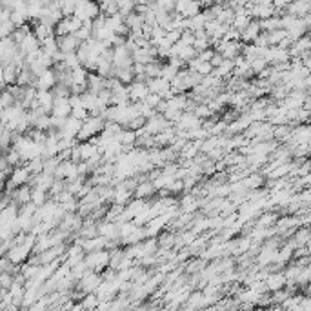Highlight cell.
Masks as SVG:
<instances>
[{
    "instance_id": "3",
    "label": "cell",
    "mask_w": 311,
    "mask_h": 311,
    "mask_svg": "<svg viewBox=\"0 0 311 311\" xmlns=\"http://www.w3.org/2000/svg\"><path fill=\"white\" fill-rule=\"evenodd\" d=\"M111 260V256L108 251H95L90 256H86V268H93V270H102V268Z\"/></svg>"
},
{
    "instance_id": "6",
    "label": "cell",
    "mask_w": 311,
    "mask_h": 311,
    "mask_svg": "<svg viewBox=\"0 0 311 311\" xmlns=\"http://www.w3.org/2000/svg\"><path fill=\"white\" fill-rule=\"evenodd\" d=\"M82 126H84V122L70 116V118L66 120L64 128L60 130L62 138H78V135H80V131H82Z\"/></svg>"
},
{
    "instance_id": "20",
    "label": "cell",
    "mask_w": 311,
    "mask_h": 311,
    "mask_svg": "<svg viewBox=\"0 0 311 311\" xmlns=\"http://www.w3.org/2000/svg\"><path fill=\"white\" fill-rule=\"evenodd\" d=\"M160 102H162V98L158 95H155V93H151V95L148 96V98H146V104L150 106V108H153V110H156Z\"/></svg>"
},
{
    "instance_id": "5",
    "label": "cell",
    "mask_w": 311,
    "mask_h": 311,
    "mask_svg": "<svg viewBox=\"0 0 311 311\" xmlns=\"http://www.w3.org/2000/svg\"><path fill=\"white\" fill-rule=\"evenodd\" d=\"M58 86V76H56L55 71L48 70L44 73V75L40 76V78H36L35 82V88L38 91H51L53 88H56Z\"/></svg>"
},
{
    "instance_id": "9",
    "label": "cell",
    "mask_w": 311,
    "mask_h": 311,
    "mask_svg": "<svg viewBox=\"0 0 311 311\" xmlns=\"http://www.w3.org/2000/svg\"><path fill=\"white\" fill-rule=\"evenodd\" d=\"M31 176V171L28 170V166H18L13 170L11 173V186H26Z\"/></svg>"
},
{
    "instance_id": "7",
    "label": "cell",
    "mask_w": 311,
    "mask_h": 311,
    "mask_svg": "<svg viewBox=\"0 0 311 311\" xmlns=\"http://www.w3.org/2000/svg\"><path fill=\"white\" fill-rule=\"evenodd\" d=\"M58 38V36H56ZM82 42L76 38L75 35H68V36H60L58 38V48H60V51L64 53V55H68V53H76V51L80 50Z\"/></svg>"
},
{
    "instance_id": "16",
    "label": "cell",
    "mask_w": 311,
    "mask_h": 311,
    "mask_svg": "<svg viewBox=\"0 0 311 311\" xmlns=\"http://www.w3.org/2000/svg\"><path fill=\"white\" fill-rule=\"evenodd\" d=\"M258 33H260V24L258 22H251L248 26V30L242 33V38L244 40H256L258 38Z\"/></svg>"
},
{
    "instance_id": "1",
    "label": "cell",
    "mask_w": 311,
    "mask_h": 311,
    "mask_svg": "<svg viewBox=\"0 0 311 311\" xmlns=\"http://www.w3.org/2000/svg\"><path fill=\"white\" fill-rule=\"evenodd\" d=\"M104 128H106V122H104L102 116H90V118L84 122V126H82V131H80V135H78V140L80 142L93 140V138L98 135V131H104Z\"/></svg>"
},
{
    "instance_id": "2",
    "label": "cell",
    "mask_w": 311,
    "mask_h": 311,
    "mask_svg": "<svg viewBox=\"0 0 311 311\" xmlns=\"http://www.w3.org/2000/svg\"><path fill=\"white\" fill-rule=\"evenodd\" d=\"M128 91H130V98L133 100V104L146 102V98L151 95L148 84H146V82H140V80H135L131 86H128Z\"/></svg>"
},
{
    "instance_id": "14",
    "label": "cell",
    "mask_w": 311,
    "mask_h": 311,
    "mask_svg": "<svg viewBox=\"0 0 311 311\" xmlns=\"http://www.w3.org/2000/svg\"><path fill=\"white\" fill-rule=\"evenodd\" d=\"M231 73H235V60H224L215 71H213V75L222 78V76H230Z\"/></svg>"
},
{
    "instance_id": "10",
    "label": "cell",
    "mask_w": 311,
    "mask_h": 311,
    "mask_svg": "<svg viewBox=\"0 0 311 311\" xmlns=\"http://www.w3.org/2000/svg\"><path fill=\"white\" fill-rule=\"evenodd\" d=\"M98 235L108 238V240H113L116 236H120V224H115V222H104L102 226H98Z\"/></svg>"
},
{
    "instance_id": "18",
    "label": "cell",
    "mask_w": 311,
    "mask_h": 311,
    "mask_svg": "<svg viewBox=\"0 0 311 311\" xmlns=\"http://www.w3.org/2000/svg\"><path fill=\"white\" fill-rule=\"evenodd\" d=\"M193 113H195V115L198 116V118H200V116H204V118H206V116L213 115V113H211V110L208 108V104H198V106H195Z\"/></svg>"
},
{
    "instance_id": "13",
    "label": "cell",
    "mask_w": 311,
    "mask_h": 311,
    "mask_svg": "<svg viewBox=\"0 0 311 311\" xmlns=\"http://www.w3.org/2000/svg\"><path fill=\"white\" fill-rule=\"evenodd\" d=\"M155 186H153V182H140L138 186H136L135 190V196L136 198H148V196H151L153 193H155Z\"/></svg>"
},
{
    "instance_id": "19",
    "label": "cell",
    "mask_w": 311,
    "mask_h": 311,
    "mask_svg": "<svg viewBox=\"0 0 311 311\" xmlns=\"http://www.w3.org/2000/svg\"><path fill=\"white\" fill-rule=\"evenodd\" d=\"M268 286L271 290H278V288L284 286V276L280 275H275V276H270V280H268Z\"/></svg>"
},
{
    "instance_id": "17",
    "label": "cell",
    "mask_w": 311,
    "mask_h": 311,
    "mask_svg": "<svg viewBox=\"0 0 311 311\" xmlns=\"http://www.w3.org/2000/svg\"><path fill=\"white\" fill-rule=\"evenodd\" d=\"M31 204H35L36 208H42L48 204V195L46 191L38 190V188H33V195H31Z\"/></svg>"
},
{
    "instance_id": "11",
    "label": "cell",
    "mask_w": 311,
    "mask_h": 311,
    "mask_svg": "<svg viewBox=\"0 0 311 311\" xmlns=\"http://www.w3.org/2000/svg\"><path fill=\"white\" fill-rule=\"evenodd\" d=\"M78 150H80V160L82 162H88V160H91L93 156L98 155V146H95L91 140L78 144Z\"/></svg>"
},
{
    "instance_id": "8",
    "label": "cell",
    "mask_w": 311,
    "mask_h": 311,
    "mask_svg": "<svg viewBox=\"0 0 311 311\" xmlns=\"http://www.w3.org/2000/svg\"><path fill=\"white\" fill-rule=\"evenodd\" d=\"M178 131H191L196 130V128H202L200 126V118L193 113V111H184L182 118L178 120Z\"/></svg>"
},
{
    "instance_id": "4",
    "label": "cell",
    "mask_w": 311,
    "mask_h": 311,
    "mask_svg": "<svg viewBox=\"0 0 311 311\" xmlns=\"http://www.w3.org/2000/svg\"><path fill=\"white\" fill-rule=\"evenodd\" d=\"M175 13L182 18H193V16L200 15V4L195 2H176Z\"/></svg>"
},
{
    "instance_id": "15",
    "label": "cell",
    "mask_w": 311,
    "mask_h": 311,
    "mask_svg": "<svg viewBox=\"0 0 311 311\" xmlns=\"http://www.w3.org/2000/svg\"><path fill=\"white\" fill-rule=\"evenodd\" d=\"M135 140H138V136H136V131H131V130H126L120 133L118 136V142H120L124 148H130V146L135 144Z\"/></svg>"
},
{
    "instance_id": "12",
    "label": "cell",
    "mask_w": 311,
    "mask_h": 311,
    "mask_svg": "<svg viewBox=\"0 0 311 311\" xmlns=\"http://www.w3.org/2000/svg\"><path fill=\"white\" fill-rule=\"evenodd\" d=\"M31 195H33V190L28 186H22L20 190L15 191L13 202H15V204H20V206H28V204H31Z\"/></svg>"
},
{
    "instance_id": "22",
    "label": "cell",
    "mask_w": 311,
    "mask_h": 311,
    "mask_svg": "<svg viewBox=\"0 0 311 311\" xmlns=\"http://www.w3.org/2000/svg\"><path fill=\"white\" fill-rule=\"evenodd\" d=\"M2 282H4V288H8V286H10L11 278H10V275H8V273H4V275H2Z\"/></svg>"
},
{
    "instance_id": "21",
    "label": "cell",
    "mask_w": 311,
    "mask_h": 311,
    "mask_svg": "<svg viewBox=\"0 0 311 311\" xmlns=\"http://www.w3.org/2000/svg\"><path fill=\"white\" fill-rule=\"evenodd\" d=\"M224 60H226V58H224V56H222L220 53H216V55L213 56V60H211V66H213V68L216 70V68H218V66H220Z\"/></svg>"
}]
</instances>
